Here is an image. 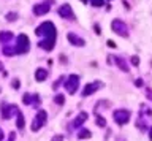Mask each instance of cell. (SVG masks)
<instances>
[{"label":"cell","instance_id":"6da1fadb","mask_svg":"<svg viewBox=\"0 0 152 141\" xmlns=\"http://www.w3.org/2000/svg\"><path fill=\"white\" fill-rule=\"evenodd\" d=\"M37 37H43L45 40L40 41V45L45 51H51L54 48V43H56V27L52 22H43L40 27H37L35 30Z\"/></svg>","mask_w":152,"mask_h":141},{"label":"cell","instance_id":"7a4b0ae2","mask_svg":"<svg viewBox=\"0 0 152 141\" xmlns=\"http://www.w3.org/2000/svg\"><path fill=\"white\" fill-rule=\"evenodd\" d=\"M111 29L114 30V34L121 35V37H128V29H127V24L121 19H114L111 22Z\"/></svg>","mask_w":152,"mask_h":141},{"label":"cell","instance_id":"3957f363","mask_svg":"<svg viewBox=\"0 0 152 141\" xmlns=\"http://www.w3.org/2000/svg\"><path fill=\"white\" fill-rule=\"evenodd\" d=\"M113 117L119 125H124L128 122V119H130V111L128 110H116L113 113Z\"/></svg>","mask_w":152,"mask_h":141},{"label":"cell","instance_id":"277c9868","mask_svg":"<svg viewBox=\"0 0 152 141\" xmlns=\"http://www.w3.org/2000/svg\"><path fill=\"white\" fill-rule=\"evenodd\" d=\"M46 119H48V114H46V111L40 110V111H38V114L35 116V121H33V124H32V130H33V132L40 130L41 127L46 124Z\"/></svg>","mask_w":152,"mask_h":141},{"label":"cell","instance_id":"5b68a950","mask_svg":"<svg viewBox=\"0 0 152 141\" xmlns=\"http://www.w3.org/2000/svg\"><path fill=\"white\" fill-rule=\"evenodd\" d=\"M28 46H30V41H28L27 35H19L18 37V45H16V53H19V54L27 53Z\"/></svg>","mask_w":152,"mask_h":141},{"label":"cell","instance_id":"8992f818","mask_svg":"<svg viewBox=\"0 0 152 141\" xmlns=\"http://www.w3.org/2000/svg\"><path fill=\"white\" fill-rule=\"evenodd\" d=\"M78 86H79V78L76 76V75H70L68 76V81L65 84V89L68 94H75L78 91Z\"/></svg>","mask_w":152,"mask_h":141},{"label":"cell","instance_id":"52a82bcc","mask_svg":"<svg viewBox=\"0 0 152 141\" xmlns=\"http://www.w3.org/2000/svg\"><path fill=\"white\" fill-rule=\"evenodd\" d=\"M51 3H52V0H46L45 3L35 5V8H33V13H35L37 16H43V15H46V13L49 11V8H51Z\"/></svg>","mask_w":152,"mask_h":141},{"label":"cell","instance_id":"ba28073f","mask_svg":"<svg viewBox=\"0 0 152 141\" xmlns=\"http://www.w3.org/2000/svg\"><path fill=\"white\" fill-rule=\"evenodd\" d=\"M59 15L64 18V19H75V13H73V8H71L68 3H65V5L60 7L59 10Z\"/></svg>","mask_w":152,"mask_h":141},{"label":"cell","instance_id":"9c48e42d","mask_svg":"<svg viewBox=\"0 0 152 141\" xmlns=\"http://www.w3.org/2000/svg\"><path fill=\"white\" fill-rule=\"evenodd\" d=\"M100 87H102V83H100V81H95V83H92V84H87V86H86V89L83 91V97L92 95V94L97 92Z\"/></svg>","mask_w":152,"mask_h":141},{"label":"cell","instance_id":"30bf717a","mask_svg":"<svg viewBox=\"0 0 152 141\" xmlns=\"http://www.w3.org/2000/svg\"><path fill=\"white\" fill-rule=\"evenodd\" d=\"M13 113H18V106H16V105H13V106L5 105V106H3V110H2V116L5 117V119H10Z\"/></svg>","mask_w":152,"mask_h":141},{"label":"cell","instance_id":"8fae6325","mask_svg":"<svg viewBox=\"0 0 152 141\" xmlns=\"http://www.w3.org/2000/svg\"><path fill=\"white\" fill-rule=\"evenodd\" d=\"M66 38H68V41L71 45H75V46H84L86 45V41L83 38H79L78 35H75V34H68V35H66Z\"/></svg>","mask_w":152,"mask_h":141},{"label":"cell","instance_id":"7c38bea8","mask_svg":"<svg viewBox=\"0 0 152 141\" xmlns=\"http://www.w3.org/2000/svg\"><path fill=\"white\" fill-rule=\"evenodd\" d=\"M48 78V72L45 68H38L37 73H35V79L37 81H45V79Z\"/></svg>","mask_w":152,"mask_h":141},{"label":"cell","instance_id":"4fadbf2b","mask_svg":"<svg viewBox=\"0 0 152 141\" xmlns=\"http://www.w3.org/2000/svg\"><path fill=\"white\" fill-rule=\"evenodd\" d=\"M114 60H116L117 67L122 70V72H128V65L125 64V60H124L122 57H114Z\"/></svg>","mask_w":152,"mask_h":141},{"label":"cell","instance_id":"5bb4252c","mask_svg":"<svg viewBox=\"0 0 152 141\" xmlns=\"http://www.w3.org/2000/svg\"><path fill=\"white\" fill-rule=\"evenodd\" d=\"M11 38H13L11 32H2V34H0V41H3V43H7V41H10Z\"/></svg>","mask_w":152,"mask_h":141},{"label":"cell","instance_id":"9a60e30c","mask_svg":"<svg viewBox=\"0 0 152 141\" xmlns=\"http://www.w3.org/2000/svg\"><path fill=\"white\" fill-rule=\"evenodd\" d=\"M16 125H18V129H19V130H22V129H24V116H22V113H19V111H18V121H16Z\"/></svg>","mask_w":152,"mask_h":141},{"label":"cell","instance_id":"2e32d148","mask_svg":"<svg viewBox=\"0 0 152 141\" xmlns=\"http://www.w3.org/2000/svg\"><path fill=\"white\" fill-rule=\"evenodd\" d=\"M86 119H87V114H86V113H81V114L75 119V125H81Z\"/></svg>","mask_w":152,"mask_h":141},{"label":"cell","instance_id":"e0dca14e","mask_svg":"<svg viewBox=\"0 0 152 141\" xmlns=\"http://www.w3.org/2000/svg\"><path fill=\"white\" fill-rule=\"evenodd\" d=\"M78 136H79L81 140H86V138H90V136H92V133H90V130H81Z\"/></svg>","mask_w":152,"mask_h":141},{"label":"cell","instance_id":"ac0fdd59","mask_svg":"<svg viewBox=\"0 0 152 141\" xmlns=\"http://www.w3.org/2000/svg\"><path fill=\"white\" fill-rule=\"evenodd\" d=\"M54 102L57 103V105H64V103H65V97L62 95V94H59V95L54 97Z\"/></svg>","mask_w":152,"mask_h":141},{"label":"cell","instance_id":"d6986e66","mask_svg":"<svg viewBox=\"0 0 152 141\" xmlns=\"http://www.w3.org/2000/svg\"><path fill=\"white\" fill-rule=\"evenodd\" d=\"M97 125H98V127H104V125H106V121H104V117L97 116Z\"/></svg>","mask_w":152,"mask_h":141},{"label":"cell","instance_id":"ffe728a7","mask_svg":"<svg viewBox=\"0 0 152 141\" xmlns=\"http://www.w3.org/2000/svg\"><path fill=\"white\" fill-rule=\"evenodd\" d=\"M90 3H92L94 7H103L104 5V0H90Z\"/></svg>","mask_w":152,"mask_h":141},{"label":"cell","instance_id":"44dd1931","mask_svg":"<svg viewBox=\"0 0 152 141\" xmlns=\"http://www.w3.org/2000/svg\"><path fill=\"white\" fill-rule=\"evenodd\" d=\"M7 19H8L10 22H13L14 19H18V15H16V13H8V15H7Z\"/></svg>","mask_w":152,"mask_h":141},{"label":"cell","instance_id":"7402d4cb","mask_svg":"<svg viewBox=\"0 0 152 141\" xmlns=\"http://www.w3.org/2000/svg\"><path fill=\"white\" fill-rule=\"evenodd\" d=\"M132 65H135V67L140 65V57H138V56H133L132 57Z\"/></svg>","mask_w":152,"mask_h":141},{"label":"cell","instance_id":"603a6c76","mask_svg":"<svg viewBox=\"0 0 152 141\" xmlns=\"http://www.w3.org/2000/svg\"><path fill=\"white\" fill-rule=\"evenodd\" d=\"M51 141H64V135H56V136H52Z\"/></svg>","mask_w":152,"mask_h":141},{"label":"cell","instance_id":"cb8c5ba5","mask_svg":"<svg viewBox=\"0 0 152 141\" xmlns=\"http://www.w3.org/2000/svg\"><path fill=\"white\" fill-rule=\"evenodd\" d=\"M13 87L14 89H19V79H14V81H13Z\"/></svg>","mask_w":152,"mask_h":141},{"label":"cell","instance_id":"d4e9b609","mask_svg":"<svg viewBox=\"0 0 152 141\" xmlns=\"http://www.w3.org/2000/svg\"><path fill=\"white\" fill-rule=\"evenodd\" d=\"M108 46L109 48H116V43H114L113 40H108Z\"/></svg>","mask_w":152,"mask_h":141},{"label":"cell","instance_id":"484cf974","mask_svg":"<svg viewBox=\"0 0 152 141\" xmlns=\"http://www.w3.org/2000/svg\"><path fill=\"white\" fill-rule=\"evenodd\" d=\"M135 83H136V86H138V87H141V86H142V79H136Z\"/></svg>","mask_w":152,"mask_h":141},{"label":"cell","instance_id":"4316f807","mask_svg":"<svg viewBox=\"0 0 152 141\" xmlns=\"http://www.w3.org/2000/svg\"><path fill=\"white\" fill-rule=\"evenodd\" d=\"M3 138H5V135H3V130H2V129H0V141H2Z\"/></svg>","mask_w":152,"mask_h":141},{"label":"cell","instance_id":"83f0119b","mask_svg":"<svg viewBox=\"0 0 152 141\" xmlns=\"http://www.w3.org/2000/svg\"><path fill=\"white\" fill-rule=\"evenodd\" d=\"M147 95H149V98L152 100V91H151V89H147Z\"/></svg>","mask_w":152,"mask_h":141},{"label":"cell","instance_id":"f1b7e54d","mask_svg":"<svg viewBox=\"0 0 152 141\" xmlns=\"http://www.w3.org/2000/svg\"><path fill=\"white\" fill-rule=\"evenodd\" d=\"M149 140H151V141H152V129H151V130H149Z\"/></svg>","mask_w":152,"mask_h":141},{"label":"cell","instance_id":"f546056e","mask_svg":"<svg viewBox=\"0 0 152 141\" xmlns=\"http://www.w3.org/2000/svg\"><path fill=\"white\" fill-rule=\"evenodd\" d=\"M81 2H84V3H87V2H89V0H81Z\"/></svg>","mask_w":152,"mask_h":141},{"label":"cell","instance_id":"4dcf8cb0","mask_svg":"<svg viewBox=\"0 0 152 141\" xmlns=\"http://www.w3.org/2000/svg\"><path fill=\"white\" fill-rule=\"evenodd\" d=\"M0 70H2V64H0Z\"/></svg>","mask_w":152,"mask_h":141}]
</instances>
